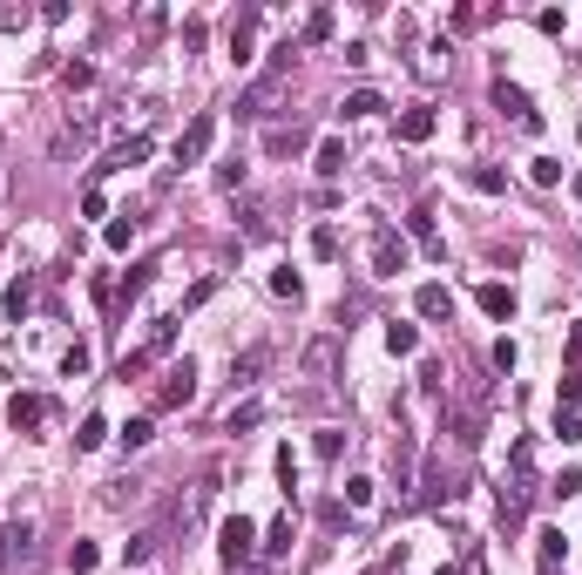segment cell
Returning a JSON list of instances; mask_svg holds the SVG:
<instances>
[{
  "label": "cell",
  "mask_w": 582,
  "mask_h": 575,
  "mask_svg": "<svg viewBox=\"0 0 582 575\" xmlns=\"http://www.w3.org/2000/svg\"><path fill=\"white\" fill-rule=\"evenodd\" d=\"M366 264H372V278H399V271H407V244H399V230H393V224H372Z\"/></svg>",
  "instance_id": "obj_1"
},
{
  "label": "cell",
  "mask_w": 582,
  "mask_h": 575,
  "mask_svg": "<svg viewBox=\"0 0 582 575\" xmlns=\"http://www.w3.org/2000/svg\"><path fill=\"white\" fill-rule=\"evenodd\" d=\"M251 548H258V528H251L244 515H224V528H217V555H224L230 569H244Z\"/></svg>",
  "instance_id": "obj_2"
},
{
  "label": "cell",
  "mask_w": 582,
  "mask_h": 575,
  "mask_svg": "<svg viewBox=\"0 0 582 575\" xmlns=\"http://www.w3.org/2000/svg\"><path fill=\"white\" fill-rule=\"evenodd\" d=\"M217 142V116H190V129L176 136V169H190V163H203V150Z\"/></svg>",
  "instance_id": "obj_3"
},
{
  "label": "cell",
  "mask_w": 582,
  "mask_h": 575,
  "mask_svg": "<svg viewBox=\"0 0 582 575\" xmlns=\"http://www.w3.org/2000/svg\"><path fill=\"white\" fill-rule=\"evenodd\" d=\"M190 399H197V365L176 359L163 373V386H156V407H190Z\"/></svg>",
  "instance_id": "obj_4"
},
{
  "label": "cell",
  "mask_w": 582,
  "mask_h": 575,
  "mask_svg": "<svg viewBox=\"0 0 582 575\" xmlns=\"http://www.w3.org/2000/svg\"><path fill=\"white\" fill-rule=\"evenodd\" d=\"M494 108H508V116H515L521 129H528V136H542V116H535V102H528V95H521L515 82H494Z\"/></svg>",
  "instance_id": "obj_5"
},
{
  "label": "cell",
  "mask_w": 582,
  "mask_h": 575,
  "mask_svg": "<svg viewBox=\"0 0 582 575\" xmlns=\"http://www.w3.org/2000/svg\"><path fill=\"white\" fill-rule=\"evenodd\" d=\"M298 365H305V379H332V365H338V339L319 332L305 352H298Z\"/></svg>",
  "instance_id": "obj_6"
},
{
  "label": "cell",
  "mask_w": 582,
  "mask_h": 575,
  "mask_svg": "<svg viewBox=\"0 0 582 575\" xmlns=\"http://www.w3.org/2000/svg\"><path fill=\"white\" fill-rule=\"evenodd\" d=\"M150 150H156L150 136H123V142H116V150H108L95 169H102V176H108V169H136V163H150Z\"/></svg>",
  "instance_id": "obj_7"
},
{
  "label": "cell",
  "mask_w": 582,
  "mask_h": 575,
  "mask_svg": "<svg viewBox=\"0 0 582 575\" xmlns=\"http://www.w3.org/2000/svg\"><path fill=\"white\" fill-rule=\"evenodd\" d=\"M41 420H47V399L41 393H14V399H7V426H14V433H34Z\"/></svg>",
  "instance_id": "obj_8"
},
{
  "label": "cell",
  "mask_w": 582,
  "mask_h": 575,
  "mask_svg": "<svg viewBox=\"0 0 582 575\" xmlns=\"http://www.w3.org/2000/svg\"><path fill=\"white\" fill-rule=\"evenodd\" d=\"M433 129H441V116H433L427 102H414V108H399V142H427Z\"/></svg>",
  "instance_id": "obj_9"
},
{
  "label": "cell",
  "mask_w": 582,
  "mask_h": 575,
  "mask_svg": "<svg viewBox=\"0 0 582 575\" xmlns=\"http://www.w3.org/2000/svg\"><path fill=\"white\" fill-rule=\"evenodd\" d=\"M251 41H258V7H244V14L230 21V61H237V68L251 61Z\"/></svg>",
  "instance_id": "obj_10"
},
{
  "label": "cell",
  "mask_w": 582,
  "mask_h": 575,
  "mask_svg": "<svg viewBox=\"0 0 582 575\" xmlns=\"http://www.w3.org/2000/svg\"><path fill=\"white\" fill-rule=\"evenodd\" d=\"M156 548H163V528H136L123 542V569H142V562H156Z\"/></svg>",
  "instance_id": "obj_11"
},
{
  "label": "cell",
  "mask_w": 582,
  "mask_h": 575,
  "mask_svg": "<svg viewBox=\"0 0 582 575\" xmlns=\"http://www.w3.org/2000/svg\"><path fill=\"white\" fill-rule=\"evenodd\" d=\"M475 305H481V312H488V318H515V291H508L501 278H488V285L475 291Z\"/></svg>",
  "instance_id": "obj_12"
},
{
  "label": "cell",
  "mask_w": 582,
  "mask_h": 575,
  "mask_svg": "<svg viewBox=\"0 0 582 575\" xmlns=\"http://www.w3.org/2000/svg\"><path fill=\"white\" fill-rule=\"evenodd\" d=\"M414 312L420 318H454V291H447V285H420L414 291Z\"/></svg>",
  "instance_id": "obj_13"
},
{
  "label": "cell",
  "mask_w": 582,
  "mask_h": 575,
  "mask_svg": "<svg viewBox=\"0 0 582 575\" xmlns=\"http://www.w3.org/2000/svg\"><path fill=\"white\" fill-rule=\"evenodd\" d=\"M407 230L420 237V251H427V258H447V237L433 230V210H414V217H407Z\"/></svg>",
  "instance_id": "obj_14"
},
{
  "label": "cell",
  "mask_w": 582,
  "mask_h": 575,
  "mask_svg": "<svg viewBox=\"0 0 582 575\" xmlns=\"http://www.w3.org/2000/svg\"><path fill=\"white\" fill-rule=\"evenodd\" d=\"M34 291H41V285H34V278H14V285H7V298H0V312H7V318H14V325H21V318L34 312Z\"/></svg>",
  "instance_id": "obj_15"
},
{
  "label": "cell",
  "mask_w": 582,
  "mask_h": 575,
  "mask_svg": "<svg viewBox=\"0 0 582 575\" xmlns=\"http://www.w3.org/2000/svg\"><path fill=\"white\" fill-rule=\"evenodd\" d=\"M312 169H319V176H346V142L325 136L319 150H312Z\"/></svg>",
  "instance_id": "obj_16"
},
{
  "label": "cell",
  "mask_w": 582,
  "mask_h": 575,
  "mask_svg": "<svg viewBox=\"0 0 582 575\" xmlns=\"http://www.w3.org/2000/svg\"><path fill=\"white\" fill-rule=\"evenodd\" d=\"M467 183H475L481 197H508V169L501 163H475V169H467Z\"/></svg>",
  "instance_id": "obj_17"
},
{
  "label": "cell",
  "mask_w": 582,
  "mask_h": 575,
  "mask_svg": "<svg viewBox=\"0 0 582 575\" xmlns=\"http://www.w3.org/2000/svg\"><path fill=\"white\" fill-rule=\"evenodd\" d=\"M380 108H386L380 89H353V95H346V122H366V116H380Z\"/></svg>",
  "instance_id": "obj_18"
},
{
  "label": "cell",
  "mask_w": 582,
  "mask_h": 575,
  "mask_svg": "<svg viewBox=\"0 0 582 575\" xmlns=\"http://www.w3.org/2000/svg\"><path fill=\"white\" fill-rule=\"evenodd\" d=\"M386 352H393V359H414V352H420V332L393 318V325H386Z\"/></svg>",
  "instance_id": "obj_19"
},
{
  "label": "cell",
  "mask_w": 582,
  "mask_h": 575,
  "mask_svg": "<svg viewBox=\"0 0 582 575\" xmlns=\"http://www.w3.org/2000/svg\"><path fill=\"white\" fill-rule=\"evenodd\" d=\"M264 359H271V352L264 346H251L244 359H230V379H237V386H258V373H264Z\"/></svg>",
  "instance_id": "obj_20"
},
{
  "label": "cell",
  "mask_w": 582,
  "mask_h": 575,
  "mask_svg": "<svg viewBox=\"0 0 582 575\" xmlns=\"http://www.w3.org/2000/svg\"><path fill=\"white\" fill-rule=\"evenodd\" d=\"M258 420H264V407H258V399H244V407H230V413H224V433H251Z\"/></svg>",
  "instance_id": "obj_21"
},
{
  "label": "cell",
  "mask_w": 582,
  "mask_h": 575,
  "mask_svg": "<svg viewBox=\"0 0 582 575\" xmlns=\"http://www.w3.org/2000/svg\"><path fill=\"white\" fill-rule=\"evenodd\" d=\"M102 440H108V420H102V413H89V420L75 426V447H81V454H95Z\"/></svg>",
  "instance_id": "obj_22"
},
{
  "label": "cell",
  "mask_w": 582,
  "mask_h": 575,
  "mask_svg": "<svg viewBox=\"0 0 582 575\" xmlns=\"http://www.w3.org/2000/svg\"><path fill=\"white\" fill-rule=\"evenodd\" d=\"M535 542H542V575H549V569H555V562H562V555H569V535H562V528H542V535H535Z\"/></svg>",
  "instance_id": "obj_23"
},
{
  "label": "cell",
  "mask_w": 582,
  "mask_h": 575,
  "mask_svg": "<svg viewBox=\"0 0 582 575\" xmlns=\"http://www.w3.org/2000/svg\"><path fill=\"white\" fill-rule=\"evenodd\" d=\"M0 542H7V555H21V562H28V555H34V521H14V528L0 535Z\"/></svg>",
  "instance_id": "obj_24"
},
{
  "label": "cell",
  "mask_w": 582,
  "mask_h": 575,
  "mask_svg": "<svg viewBox=\"0 0 582 575\" xmlns=\"http://www.w3.org/2000/svg\"><path fill=\"white\" fill-rule=\"evenodd\" d=\"M528 183H535V190H555V183H562V163H555V156H535V163H528Z\"/></svg>",
  "instance_id": "obj_25"
},
{
  "label": "cell",
  "mask_w": 582,
  "mask_h": 575,
  "mask_svg": "<svg viewBox=\"0 0 582 575\" xmlns=\"http://www.w3.org/2000/svg\"><path fill=\"white\" fill-rule=\"evenodd\" d=\"M150 278H156V264H150V258L129 264V271H123V298H142V291H150Z\"/></svg>",
  "instance_id": "obj_26"
},
{
  "label": "cell",
  "mask_w": 582,
  "mask_h": 575,
  "mask_svg": "<svg viewBox=\"0 0 582 575\" xmlns=\"http://www.w3.org/2000/svg\"><path fill=\"white\" fill-rule=\"evenodd\" d=\"M258 548H264V555H291V515H285V521H271Z\"/></svg>",
  "instance_id": "obj_27"
},
{
  "label": "cell",
  "mask_w": 582,
  "mask_h": 575,
  "mask_svg": "<svg viewBox=\"0 0 582 575\" xmlns=\"http://www.w3.org/2000/svg\"><path fill=\"white\" fill-rule=\"evenodd\" d=\"M89 365H95V352H89V346H81V339H75V346L62 352V379H81V373H89Z\"/></svg>",
  "instance_id": "obj_28"
},
{
  "label": "cell",
  "mask_w": 582,
  "mask_h": 575,
  "mask_svg": "<svg viewBox=\"0 0 582 575\" xmlns=\"http://www.w3.org/2000/svg\"><path fill=\"white\" fill-rule=\"evenodd\" d=\"M102 244L108 251H129V244H136V217H116V224L102 230Z\"/></svg>",
  "instance_id": "obj_29"
},
{
  "label": "cell",
  "mask_w": 582,
  "mask_h": 575,
  "mask_svg": "<svg viewBox=\"0 0 582 575\" xmlns=\"http://www.w3.org/2000/svg\"><path fill=\"white\" fill-rule=\"evenodd\" d=\"M312 447H319V460H338V454H346V426H319Z\"/></svg>",
  "instance_id": "obj_30"
},
{
  "label": "cell",
  "mask_w": 582,
  "mask_h": 575,
  "mask_svg": "<svg viewBox=\"0 0 582 575\" xmlns=\"http://www.w3.org/2000/svg\"><path fill=\"white\" fill-rule=\"evenodd\" d=\"M271 298H291V305L305 298V285H298V271H291V264H285V271H271Z\"/></svg>",
  "instance_id": "obj_31"
},
{
  "label": "cell",
  "mask_w": 582,
  "mask_h": 575,
  "mask_svg": "<svg viewBox=\"0 0 582 575\" xmlns=\"http://www.w3.org/2000/svg\"><path fill=\"white\" fill-rule=\"evenodd\" d=\"M95 562H102V548H95V542H68V569H75V575H89Z\"/></svg>",
  "instance_id": "obj_32"
},
{
  "label": "cell",
  "mask_w": 582,
  "mask_h": 575,
  "mask_svg": "<svg viewBox=\"0 0 582 575\" xmlns=\"http://www.w3.org/2000/svg\"><path fill=\"white\" fill-rule=\"evenodd\" d=\"M319 41H332V7H319V14L305 21V47H319Z\"/></svg>",
  "instance_id": "obj_33"
},
{
  "label": "cell",
  "mask_w": 582,
  "mask_h": 575,
  "mask_svg": "<svg viewBox=\"0 0 582 575\" xmlns=\"http://www.w3.org/2000/svg\"><path fill=\"white\" fill-rule=\"evenodd\" d=\"M150 440H156V426H150V420H129V426H123V447H129V454H142Z\"/></svg>",
  "instance_id": "obj_34"
},
{
  "label": "cell",
  "mask_w": 582,
  "mask_h": 575,
  "mask_svg": "<svg viewBox=\"0 0 582 575\" xmlns=\"http://www.w3.org/2000/svg\"><path fill=\"white\" fill-rule=\"evenodd\" d=\"M372 487H380V481H366V474H353V481H346V508H372Z\"/></svg>",
  "instance_id": "obj_35"
},
{
  "label": "cell",
  "mask_w": 582,
  "mask_h": 575,
  "mask_svg": "<svg viewBox=\"0 0 582 575\" xmlns=\"http://www.w3.org/2000/svg\"><path fill=\"white\" fill-rule=\"evenodd\" d=\"M62 82H68V89H95V61H68Z\"/></svg>",
  "instance_id": "obj_36"
},
{
  "label": "cell",
  "mask_w": 582,
  "mask_h": 575,
  "mask_svg": "<svg viewBox=\"0 0 582 575\" xmlns=\"http://www.w3.org/2000/svg\"><path fill=\"white\" fill-rule=\"evenodd\" d=\"M312 258H325V264H332V258H338V230H325V224H319V230H312Z\"/></svg>",
  "instance_id": "obj_37"
},
{
  "label": "cell",
  "mask_w": 582,
  "mask_h": 575,
  "mask_svg": "<svg viewBox=\"0 0 582 575\" xmlns=\"http://www.w3.org/2000/svg\"><path fill=\"white\" fill-rule=\"evenodd\" d=\"M555 433H562V447H576V440H582V420H576L569 407H555Z\"/></svg>",
  "instance_id": "obj_38"
},
{
  "label": "cell",
  "mask_w": 582,
  "mask_h": 575,
  "mask_svg": "<svg viewBox=\"0 0 582 575\" xmlns=\"http://www.w3.org/2000/svg\"><path fill=\"white\" fill-rule=\"evenodd\" d=\"M549 494H582V468H562V474H555V481H549Z\"/></svg>",
  "instance_id": "obj_39"
},
{
  "label": "cell",
  "mask_w": 582,
  "mask_h": 575,
  "mask_svg": "<svg viewBox=\"0 0 582 575\" xmlns=\"http://www.w3.org/2000/svg\"><path fill=\"white\" fill-rule=\"evenodd\" d=\"M488 359H494V373H515V359H521V352H515V339H494V352H488Z\"/></svg>",
  "instance_id": "obj_40"
},
{
  "label": "cell",
  "mask_w": 582,
  "mask_h": 575,
  "mask_svg": "<svg viewBox=\"0 0 582 575\" xmlns=\"http://www.w3.org/2000/svg\"><path fill=\"white\" fill-rule=\"evenodd\" d=\"M481 21H488L481 7H454V14H447V28H454V34H467V28H481Z\"/></svg>",
  "instance_id": "obj_41"
},
{
  "label": "cell",
  "mask_w": 582,
  "mask_h": 575,
  "mask_svg": "<svg viewBox=\"0 0 582 575\" xmlns=\"http://www.w3.org/2000/svg\"><path fill=\"white\" fill-rule=\"evenodd\" d=\"M278 481H285V494L298 487V454H291V447H278Z\"/></svg>",
  "instance_id": "obj_42"
},
{
  "label": "cell",
  "mask_w": 582,
  "mask_h": 575,
  "mask_svg": "<svg viewBox=\"0 0 582 575\" xmlns=\"http://www.w3.org/2000/svg\"><path fill=\"white\" fill-rule=\"evenodd\" d=\"M129 501H142V481H116L108 487V508H129Z\"/></svg>",
  "instance_id": "obj_43"
},
{
  "label": "cell",
  "mask_w": 582,
  "mask_h": 575,
  "mask_svg": "<svg viewBox=\"0 0 582 575\" xmlns=\"http://www.w3.org/2000/svg\"><path fill=\"white\" fill-rule=\"evenodd\" d=\"M535 28H542V34H569V14H562V7H542Z\"/></svg>",
  "instance_id": "obj_44"
},
{
  "label": "cell",
  "mask_w": 582,
  "mask_h": 575,
  "mask_svg": "<svg viewBox=\"0 0 582 575\" xmlns=\"http://www.w3.org/2000/svg\"><path fill=\"white\" fill-rule=\"evenodd\" d=\"M460 575H488V555H481V548H475V542L460 548Z\"/></svg>",
  "instance_id": "obj_45"
},
{
  "label": "cell",
  "mask_w": 582,
  "mask_h": 575,
  "mask_svg": "<svg viewBox=\"0 0 582 575\" xmlns=\"http://www.w3.org/2000/svg\"><path fill=\"white\" fill-rule=\"evenodd\" d=\"M81 217H108V197H102V190H95V183H89V190H81Z\"/></svg>",
  "instance_id": "obj_46"
},
{
  "label": "cell",
  "mask_w": 582,
  "mask_h": 575,
  "mask_svg": "<svg viewBox=\"0 0 582 575\" xmlns=\"http://www.w3.org/2000/svg\"><path fill=\"white\" fill-rule=\"evenodd\" d=\"M562 407H569V413L582 407V373H569V379H562Z\"/></svg>",
  "instance_id": "obj_47"
},
{
  "label": "cell",
  "mask_w": 582,
  "mask_h": 575,
  "mask_svg": "<svg viewBox=\"0 0 582 575\" xmlns=\"http://www.w3.org/2000/svg\"><path fill=\"white\" fill-rule=\"evenodd\" d=\"M569 373H582V325H569Z\"/></svg>",
  "instance_id": "obj_48"
},
{
  "label": "cell",
  "mask_w": 582,
  "mask_h": 575,
  "mask_svg": "<svg viewBox=\"0 0 582 575\" xmlns=\"http://www.w3.org/2000/svg\"><path fill=\"white\" fill-rule=\"evenodd\" d=\"M433 575H460V569H454V562H447V569H433Z\"/></svg>",
  "instance_id": "obj_49"
},
{
  "label": "cell",
  "mask_w": 582,
  "mask_h": 575,
  "mask_svg": "<svg viewBox=\"0 0 582 575\" xmlns=\"http://www.w3.org/2000/svg\"><path fill=\"white\" fill-rule=\"evenodd\" d=\"M569 183H576V197H582V169H576V176H569Z\"/></svg>",
  "instance_id": "obj_50"
}]
</instances>
